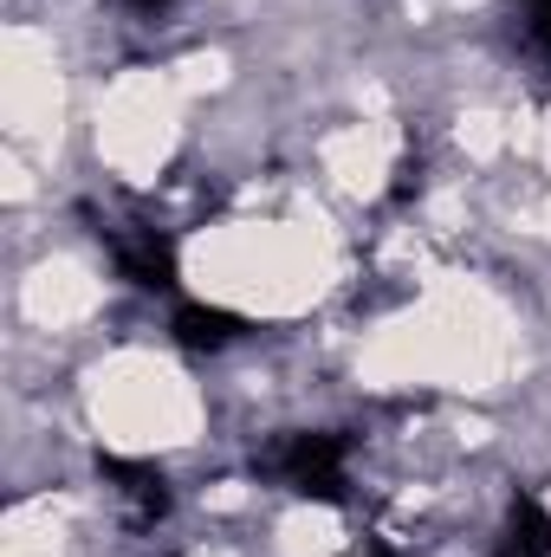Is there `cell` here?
<instances>
[{"instance_id":"277c9868","label":"cell","mask_w":551,"mask_h":557,"mask_svg":"<svg viewBox=\"0 0 551 557\" xmlns=\"http://www.w3.org/2000/svg\"><path fill=\"white\" fill-rule=\"evenodd\" d=\"M247 337V318L228 305H182L175 311V344L182 350H228Z\"/></svg>"},{"instance_id":"9c48e42d","label":"cell","mask_w":551,"mask_h":557,"mask_svg":"<svg viewBox=\"0 0 551 557\" xmlns=\"http://www.w3.org/2000/svg\"><path fill=\"white\" fill-rule=\"evenodd\" d=\"M364 557H396L390 545H364Z\"/></svg>"},{"instance_id":"8992f818","label":"cell","mask_w":551,"mask_h":557,"mask_svg":"<svg viewBox=\"0 0 551 557\" xmlns=\"http://www.w3.org/2000/svg\"><path fill=\"white\" fill-rule=\"evenodd\" d=\"M421 195V162H396V182H390V201H409Z\"/></svg>"},{"instance_id":"5b68a950","label":"cell","mask_w":551,"mask_h":557,"mask_svg":"<svg viewBox=\"0 0 551 557\" xmlns=\"http://www.w3.org/2000/svg\"><path fill=\"white\" fill-rule=\"evenodd\" d=\"M500 557H551V512L532 499V493H519V499H513V512H506V539H500Z\"/></svg>"},{"instance_id":"6da1fadb","label":"cell","mask_w":551,"mask_h":557,"mask_svg":"<svg viewBox=\"0 0 551 557\" xmlns=\"http://www.w3.org/2000/svg\"><path fill=\"white\" fill-rule=\"evenodd\" d=\"M279 480L292 486V493H305V499H318V506H344V434H292L285 447L273 454Z\"/></svg>"},{"instance_id":"7a4b0ae2","label":"cell","mask_w":551,"mask_h":557,"mask_svg":"<svg viewBox=\"0 0 551 557\" xmlns=\"http://www.w3.org/2000/svg\"><path fill=\"white\" fill-rule=\"evenodd\" d=\"M98 473L118 486V499L131 506L137 525H156V519L169 512V480H162V467H149V460H124V454H98Z\"/></svg>"},{"instance_id":"3957f363","label":"cell","mask_w":551,"mask_h":557,"mask_svg":"<svg viewBox=\"0 0 551 557\" xmlns=\"http://www.w3.org/2000/svg\"><path fill=\"white\" fill-rule=\"evenodd\" d=\"M118 273L137 292H175V240L156 227H131L118 234Z\"/></svg>"},{"instance_id":"ba28073f","label":"cell","mask_w":551,"mask_h":557,"mask_svg":"<svg viewBox=\"0 0 551 557\" xmlns=\"http://www.w3.org/2000/svg\"><path fill=\"white\" fill-rule=\"evenodd\" d=\"M131 7H137V13H162V7H169V0H131Z\"/></svg>"},{"instance_id":"52a82bcc","label":"cell","mask_w":551,"mask_h":557,"mask_svg":"<svg viewBox=\"0 0 551 557\" xmlns=\"http://www.w3.org/2000/svg\"><path fill=\"white\" fill-rule=\"evenodd\" d=\"M532 33H539V46L551 52V0H539V13H532Z\"/></svg>"}]
</instances>
